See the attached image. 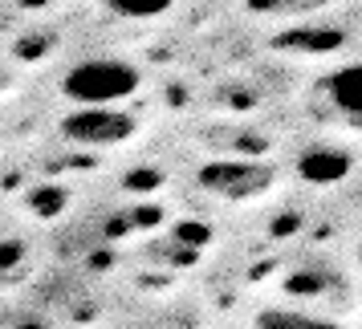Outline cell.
<instances>
[{"label": "cell", "instance_id": "obj_1", "mask_svg": "<svg viewBox=\"0 0 362 329\" xmlns=\"http://www.w3.org/2000/svg\"><path fill=\"white\" fill-rule=\"evenodd\" d=\"M69 102L78 106H118L122 98H131L139 90V69L115 57H94V61H78L62 78Z\"/></svg>", "mask_w": 362, "mask_h": 329}, {"label": "cell", "instance_id": "obj_2", "mask_svg": "<svg viewBox=\"0 0 362 329\" xmlns=\"http://www.w3.org/2000/svg\"><path fill=\"white\" fill-rule=\"evenodd\" d=\"M196 179L216 199H257L273 187V167L261 159H216L199 167Z\"/></svg>", "mask_w": 362, "mask_h": 329}, {"label": "cell", "instance_id": "obj_3", "mask_svg": "<svg viewBox=\"0 0 362 329\" xmlns=\"http://www.w3.org/2000/svg\"><path fill=\"white\" fill-rule=\"evenodd\" d=\"M62 134L78 147H115L134 134V118L118 106H78L62 118Z\"/></svg>", "mask_w": 362, "mask_h": 329}, {"label": "cell", "instance_id": "obj_4", "mask_svg": "<svg viewBox=\"0 0 362 329\" xmlns=\"http://www.w3.org/2000/svg\"><path fill=\"white\" fill-rule=\"evenodd\" d=\"M350 155L338 147H313L305 150L301 159H297V175L305 183H313V187H326V183H342L346 175H350Z\"/></svg>", "mask_w": 362, "mask_h": 329}, {"label": "cell", "instance_id": "obj_5", "mask_svg": "<svg viewBox=\"0 0 362 329\" xmlns=\"http://www.w3.org/2000/svg\"><path fill=\"white\" fill-rule=\"evenodd\" d=\"M326 98L329 106L346 118H362V61H350V66H338L326 78Z\"/></svg>", "mask_w": 362, "mask_h": 329}, {"label": "cell", "instance_id": "obj_6", "mask_svg": "<svg viewBox=\"0 0 362 329\" xmlns=\"http://www.w3.org/2000/svg\"><path fill=\"white\" fill-rule=\"evenodd\" d=\"M252 329H338V325L326 321V317L301 313V309H261Z\"/></svg>", "mask_w": 362, "mask_h": 329}, {"label": "cell", "instance_id": "obj_7", "mask_svg": "<svg viewBox=\"0 0 362 329\" xmlns=\"http://www.w3.org/2000/svg\"><path fill=\"white\" fill-rule=\"evenodd\" d=\"M326 4L329 0H245V8L257 17H305V13H317Z\"/></svg>", "mask_w": 362, "mask_h": 329}, {"label": "cell", "instance_id": "obj_8", "mask_svg": "<svg viewBox=\"0 0 362 329\" xmlns=\"http://www.w3.org/2000/svg\"><path fill=\"white\" fill-rule=\"evenodd\" d=\"M106 4L127 20H155V17H163L175 0H106Z\"/></svg>", "mask_w": 362, "mask_h": 329}, {"label": "cell", "instance_id": "obj_9", "mask_svg": "<svg viewBox=\"0 0 362 329\" xmlns=\"http://www.w3.org/2000/svg\"><path fill=\"white\" fill-rule=\"evenodd\" d=\"M358 264H362V240H358Z\"/></svg>", "mask_w": 362, "mask_h": 329}]
</instances>
